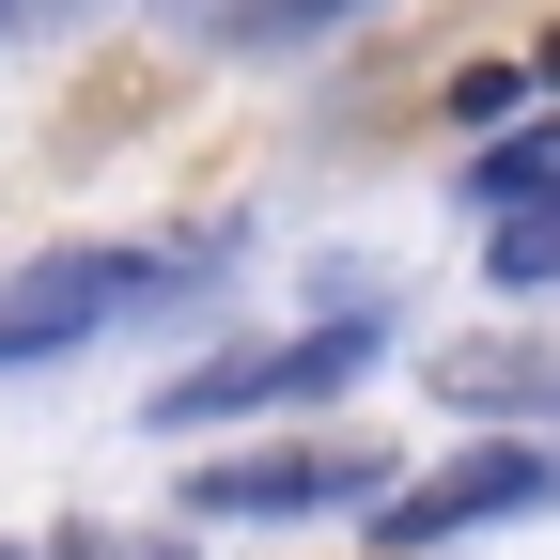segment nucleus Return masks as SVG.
<instances>
[{"instance_id": "f257e3e1", "label": "nucleus", "mask_w": 560, "mask_h": 560, "mask_svg": "<svg viewBox=\"0 0 560 560\" xmlns=\"http://www.w3.org/2000/svg\"><path fill=\"white\" fill-rule=\"evenodd\" d=\"M202 249H47L0 280V374H32V359H79V342H109L125 312H156L187 296Z\"/></svg>"}, {"instance_id": "f03ea898", "label": "nucleus", "mask_w": 560, "mask_h": 560, "mask_svg": "<svg viewBox=\"0 0 560 560\" xmlns=\"http://www.w3.org/2000/svg\"><path fill=\"white\" fill-rule=\"evenodd\" d=\"M359 359H374V327H359V312H327V327H296V342H234V359L172 374V405H156V420H249V405H312V389H342Z\"/></svg>"}, {"instance_id": "7ed1b4c3", "label": "nucleus", "mask_w": 560, "mask_h": 560, "mask_svg": "<svg viewBox=\"0 0 560 560\" xmlns=\"http://www.w3.org/2000/svg\"><path fill=\"white\" fill-rule=\"evenodd\" d=\"M545 499H560V452L499 436V452H452L420 499H374V514H389V545H452V529H499V514H545Z\"/></svg>"}, {"instance_id": "20e7f679", "label": "nucleus", "mask_w": 560, "mask_h": 560, "mask_svg": "<svg viewBox=\"0 0 560 560\" xmlns=\"http://www.w3.org/2000/svg\"><path fill=\"white\" fill-rule=\"evenodd\" d=\"M187 499L234 514V529H296V514H327V499H389V467H374V452H234V467H202Z\"/></svg>"}, {"instance_id": "39448f33", "label": "nucleus", "mask_w": 560, "mask_h": 560, "mask_svg": "<svg viewBox=\"0 0 560 560\" xmlns=\"http://www.w3.org/2000/svg\"><path fill=\"white\" fill-rule=\"evenodd\" d=\"M499 296H529V280H560V187H529V202H499Z\"/></svg>"}, {"instance_id": "423d86ee", "label": "nucleus", "mask_w": 560, "mask_h": 560, "mask_svg": "<svg viewBox=\"0 0 560 560\" xmlns=\"http://www.w3.org/2000/svg\"><path fill=\"white\" fill-rule=\"evenodd\" d=\"M467 187H482V219H499V202H529V187H560V125H529V140H499V156H482Z\"/></svg>"}, {"instance_id": "0eeeda50", "label": "nucleus", "mask_w": 560, "mask_h": 560, "mask_svg": "<svg viewBox=\"0 0 560 560\" xmlns=\"http://www.w3.org/2000/svg\"><path fill=\"white\" fill-rule=\"evenodd\" d=\"M280 32H342V16H374V0H265Z\"/></svg>"}, {"instance_id": "6e6552de", "label": "nucleus", "mask_w": 560, "mask_h": 560, "mask_svg": "<svg viewBox=\"0 0 560 560\" xmlns=\"http://www.w3.org/2000/svg\"><path fill=\"white\" fill-rule=\"evenodd\" d=\"M16 16H47V0H0V32H16Z\"/></svg>"}, {"instance_id": "1a4fd4ad", "label": "nucleus", "mask_w": 560, "mask_h": 560, "mask_svg": "<svg viewBox=\"0 0 560 560\" xmlns=\"http://www.w3.org/2000/svg\"><path fill=\"white\" fill-rule=\"evenodd\" d=\"M0 560H47V545H0Z\"/></svg>"}]
</instances>
